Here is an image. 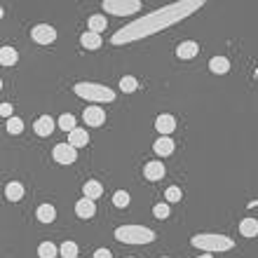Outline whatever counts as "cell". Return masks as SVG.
<instances>
[{"mask_svg": "<svg viewBox=\"0 0 258 258\" xmlns=\"http://www.w3.org/2000/svg\"><path fill=\"white\" fill-rule=\"evenodd\" d=\"M115 239L127 242V244H148V242L155 239V232L141 226H122L115 230Z\"/></svg>", "mask_w": 258, "mask_h": 258, "instance_id": "6da1fadb", "label": "cell"}, {"mask_svg": "<svg viewBox=\"0 0 258 258\" xmlns=\"http://www.w3.org/2000/svg\"><path fill=\"white\" fill-rule=\"evenodd\" d=\"M76 94L87 99V101H113V99H115V92H113V89H108V87H103V85H94V82H77Z\"/></svg>", "mask_w": 258, "mask_h": 258, "instance_id": "7a4b0ae2", "label": "cell"}, {"mask_svg": "<svg viewBox=\"0 0 258 258\" xmlns=\"http://www.w3.org/2000/svg\"><path fill=\"white\" fill-rule=\"evenodd\" d=\"M193 247L209 249V251H228L232 249V239L226 235H197L193 237Z\"/></svg>", "mask_w": 258, "mask_h": 258, "instance_id": "3957f363", "label": "cell"}, {"mask_svg": "<svg viewBox=\"0 0 258 258\" xmlns=\"http://www.w3.org/2000/svg\"><path fill=\"white\" fill-rule=\"evenodd\" d=\"M52 157L59 164H73L77 160V148H73L71 143H56L52 151Z\"/></svg>", "mask_w": 258, "mask_h": 258, "instance_id": "277c9868", "label": "cell"}, {"mask_svg": "<svg viewBox=\"0 0 258 258\" xmlns=\"http://www.w3.org/2000/svg\"><path fill=\"white\" fill-rule=\"evenodd\" d=\"M139 2L136 0H129V2H115V0H110V2H103V10L110 12V14H134V12H139Z\"/></svg>", "mask_w": 258, "mask_h": 258, "instance_id": "5b68a950", "label": "cell"}, {"mask_svg": "<svg viewBox=\"0 0 258 258\" xmlns=\"http://www.w3.org/2000/svg\"><path fill=\"white\" fill-rule=\"evenodd\" d=\"M31 35H33V40H35L38 45H50V43L56 40V31H54L52 26H47V24L35 26V28L31 31Z\"/></svg>", "mask_w": 258, "mask_h": 258, "instance_id": "8992f818", "label": "cell"}, {"mask_svg": "<svg viewBox=\"0 0 258 258\" xmlns=\"http://www.w3.org/2000/svg\"><path fill=\"white\" fill-rule=\"evenodd\" d=\"M103 120H106L103 108H99V106L85 108V122H87V127H101V125H103Z\"/></svg>", "mask_w": 258, "mask_h": 258, "instance_id": "52a82bcc", "label": "cell"}, {"mask_svg": "<svg viewBox=\"0 0 258 258\" xmlns=\"http://www.w3.org/2000/svg\"><path fill=\"white\" fill-rule=\"evenodd\" d=\"M33 129H35V134H38V136H50V134L54 131V120L50 118V115H43V118L35 120Z\"/></svg>", "mask_w": 258, "mask_h": 258, "instance_id": "ba28073f", "label": "cell"}, {"mask_svg": "<svg viewBox=\"0 0 258 258\" xmlns=\"http://www.w3.org/2000/svg\"><path fill=\"white\" fill-rule=\"evenodd\" d=\"M76 214L80 216V218H92V216L97 214V205H94L89 197H82L76 205Z\"/></svg>", "mask_w": 258, "mask_h": 258, "instance_id": "9c48e42d", "label": "cell"}, {"mask_svg": "<svg viewBox=\"0 0 258 258\" xmlns=\"http://www.w3.org/2000/svg\"><path fill=\"white\" fill-rule=\"evenodd\" d=\"M155 129L160 131L162 136H169L174 129H176V120L172 115H160V118L155 120Z\"/></svg>", "mask_w": 258, "mask_h": 258, "instance_id": "30bf717a", "label": "cell"}, {"mask_svg": "<svg viewBox=\"0 0 258 258\" xmlns=\"http://www.w3.org/2000/svg\"><path fill=\"white\" fill-rule=\"evenodd\" d=\"M68 143H71L73 148H82V146H87V143H89V134H87V129L76 127L71 134H68Z\"/></svg>", "mask_w": 258, "mask_h": 258, "instance_id": "8fae6325", "label": "cell"}, {"mask_svg": "<svg viewBox=\"0 0 258 258\" xmlns=\"http://www.w3.org/2000/svg\"><path fill=\"white\" fill-rule=\"evenodd\" d=\"M143 176L148 181H160L162 176H164V164L162 162H148L146 169H143Z\"/></svg>", "mask_w": 258, "mask_h": 258, "instance_id": "7c38bea8", "label": "cell"}, {"mask_svg": "<svg viewBox=\"0 0 258 258\" xmlns=\"http://www.w3.org/2000/svg\"><path fill=\"white\" fill-rule=\"evenodd\" d=\"M197 52H200V47H197V43H193V40H185V43H181L176 47V56H179V59H193Z\"/></svg>", "mask_w": 258, "mask_h": 258, "instance_id": "4fadbf2b", "label": "cell"}, {"mask_svg": "<svg viewBox=\"0 0 258 258\" xmlns=\"http://www.w3.org/2000/svg\"><path fill=\"white\" fill-rule=\"evenodd\" d=\"M209 71L216 73V76H226L228 71H230V61H228L226 56H214L209 61Z\"/></svg>", "mask_w": 258, "mask_h": 258, "instance_id": "5bb4252c", "label": "cell"}, {"mask_svg": "<svg viewBox=\"0 0 258 258\" xmlns=\"http://www.w3.org/2000/svg\"><path fill=\"white\" fill-rule=\"evenodd\" d=\"M153 148H155V153L162 155V157H164V155H172V153H174V141L169 139V136H160V139L155 141V146H153Z\"/></svg>", "mask_w": 258, "mask_h": 258, "instance_id": "9a60e30c", "label": "cell"}, {"mask_svg": "<svg viewBox=\"0 0 258 258\" xmlns=\"http://www.w3.org/2000/svg\"><path fill=\"white\" fill-rule=\"evenodd\" d=\"M80 43H82V47H87V50H99V47H101V35L87 31L80 35Z\"/></svg>", "mask_w": 258, "mask_h": 258, "instance_id": "2e32d148", "label": "cell"}, {"mask_svg": "<svg viewBox=\"0 0 258 258\" xmlns=\"http://www.w3.org/2000/svg\"><path fill=\"white\" fill-rule=\"evenodd\" d=\"M5 195H7L10 202H17V200H22L24 197V185L22 183H17V181L7 183V185H5Z\"/></svg>", "mask_w": 258, "mask_h": 258, "instance_id": "e0dca14e", "label": "cell"}, {"mask_svg": "<svg viewBox=\"0 0 258 258\" xmlns=\"http://www.w3.org/2000/svg\"><path fill=\"white\" fill-rule=\"evenodd\" d=\"M82 190H85V197H89V200H97V197H101L103 195V185L99 181H87L85 185H82Z\"/></svg>", "mask_w": 258, "mask_h": 258, "instance_id": "ac0fdd59", "label": "cell"}, {"mask_svg": "<svg viewBox=\"0 0 258 258\" xmlns=\"http://www.w3.org/2000/svg\"><path fill=\"white\" fill-rule=\"evenodd\" d=\"M56 218V209L52 205H40L38 206V221L40 223H52Z\"/></svg>", "mask_w": 258, "mask_h": 258, "instance_id": "d6986e66", "label": "cell"}, {"mask_svg": "<svg viewBox=\"0 0 258 258\" xmlns=\"http://www.w3.org/2000/svg\"><path fill=\"white\" fill-rule=\"evenodd\" d=\"M239 232L244 237H256L258 235V221L256 218H244L239 223Z\"/></svg>", "mask_w": 258, "mask_h": 258, "instance_id": "ffe728a7", "label": "cell"}, {"mask_svg": "<svg viewBox=\"0 0 258 258\" xmlns=\"http://www.w3.org/2000/svg\"><path fill=\"white\" fill-rule=\"evenodd\" d=\"M17 59H19V54H17L14 47H2V50H0V64L2 66H14Z\"/></svg>", "mask_w": 258, "mask_h": 258, "instance_id": "44dd1931", "label": "cell"}, {"mask_svg": "<svg viewBox=\"0 0 258 258\" xmlns=\"http://www.w3.org/2000/svg\"><path fill=\"white\" fill-rule=\"evenodd\" d=\"M89 31L92 33L106 31V17H103V14H94V17H89Z\"/></svg>", "mask_w": 258, "mask_h": 258, "instance_id": "7402d4cb", "label": "cell"}, {"mask_svg": "<svg viewBox=\"0 0 258 258\" xmlns=\"http://www.w3.org/2000/svg\"><path fill=\"white\" fill-rule=\"evenodd\" d=\"M120 89H122L125 94H131V92H136V89H139V82H136V77L125 76L122 80H120Z\"/></svg>", "mask_w": 258, "mask_h": 258, "instance_id": "603a6c76", "label": "cell"}, {"mask_svg": "<svg viewBox=\"0 0 258 258\" xmlns=\"http://www.w3.org/2000/svg\"><path fill=\"white\" fill-rule=\"evenodd\" d=\"M56 251H59V249L54 247L52 242H43V244L38 247V256L40 258H56Z\"/></svg>", "mask_w": 258, "mask_h": 258, "instance_id": "cb8c5ba5", "label": "cell"}, {"mask_svg": "<svg viewBox=\"0 0 258 258\" xmlns=\"http://www.w3.org/2000/svg\"><path fill=\"white\" fill-rule=\"evenodd\" d=\"M59 127L64 129V131H68V134H71V131L76 129V118H73L71 113H64V115L59 118Z\"/></svg>", "mask_w": 258, "mask_h": 258, "instance_id": "d4e9b609", "label": "cell"}, {"mask_svg": "<svg viewBox=\"0 0 258 258\" xmlns=\"http://www.w3.org/2000/svg\"><path fill=\"white\" fill-rule=\"evenodd\" d=\"M59 251H61V256L64 258H77V244L76 242H64Z\"/></svg>", "mask_w": 258, "mask_h": 258, "instance_id": "484cf974", "label": "cell"}, {"mask_svg": "<svg viewBox=\"0 0 258 258\" xmlns=\"http://www.w3.org/2000/svg\"><path fill=\"white\" fill-rule=\"evenodd\" d=\"M113 205L118 206V209H125V206H129V193H125V190H118V193L113 195Z\"/></svg>", "mask_w": 258, "mask_h": 258, "instance_id": "4316f807", "label": "cell"}, {"mask_svg": "<svg viewBox=\"0 0 258 258\" xmlns=\"http://www.w3.org/2000/svg\"><path fill=\"white\" fill-rule=\"evenodd\" d=\"M22 129H24V122L19 118L7 120V131H10V134H22Z\"/></svg>", "mask_w": 258, "mask_h": 258, "instance_id": "83f0119b", "label": "cell"}, {"mask_svg": "<svg viewBox=\"0 0 258 258\" xmlns=\"http://www.w3.org/2000/svg\"><path fill=\"white\" fill-rule=\"evenodd\" d=\"M153 214L157 216V218H167V216H169V206L162 205V202H160V205L153 206Z\"/></svg>", "mask_w": 258, "mask_h": 258, "instance_id": "f1b7e54d", "label": "cell"}, {"mask_svg": "<svg viewBox=\"0 0 258 258\" xmlns=\"http://www.w3.org/2000/svg\"><path fill=\"white\" fill-rule=\"evenodd\" d=\"M164 197H167V202H179V200H181V190H179V188H167V195H164Z\"/></svg>", "mask_w": 258, "mask_h": 258, "instance_id": "f546056e", "label": "cell"}, {"mask_svg": "<svg viewBox=\"0 0 258 258\" xmlns=\"http://www.w3.org/2000/svg\"><path fill=\"white\" fill-rule=\"evenodd\" d=\"M0 115L10 118V115H12V106H10V103H2V106H0Z\"/></svg>", "mask_w": 258, "mask_h": 258, "instance_id": "4dcf8cb0", "label": "cell"}, {"mask_svg": "<svg viewBox=\"0 0 258 258\" xmlns=\"http://www.w3.org/2000/svg\"><path fill=\"white\" fill-rule=\"evenodd\" d=\"M94 258H110V251L108 249H99L97 254H94Z\"/></svg>", "mask_w": 258, "mask_h": 258, "instance_id": "1f68e13d", "label": "cell"}]
</instances>
